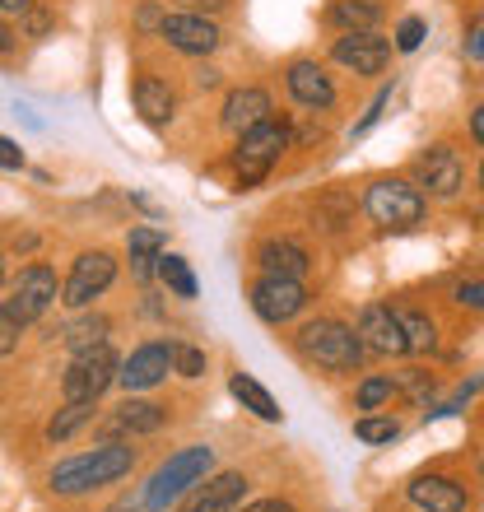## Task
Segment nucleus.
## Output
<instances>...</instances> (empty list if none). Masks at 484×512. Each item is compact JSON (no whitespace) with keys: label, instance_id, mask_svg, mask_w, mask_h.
Returning <instances> with one entry per match:
<instances>
[{"label":"nucleus","instance_id":"f257e3e1","mask_svg":"<svg viewBox=\"0 0 484 512\" xmlns=\"http://www.w3.org/2000/svg\"><path fill=\"white\" fill-rule=\"evenodd\" d=\"M135 452L121 443H103L94 452H80V457H66L52 466V489L56 494H89V489L117 485L121 475H131Z\"/></svg>","mask_w":484,"mask_h":512},{"label":"nucleus","instance_id":"f03ea898","mask_svg":"<svg viewBox=\"0 0 484 512\" xmlns=\"http://www.w3.org/2000/svg\"><path fill=\"white\" fill-rule=\"evenodd\" d=\"M210 471H215V452H210V447H182V452H173V457L154 471V480L145 485V499L140 503H145L149 512H163L168 503L191 494Z\"/></svg>","mask_w":484,"mask_h":512},{"label":"nucleus","instance_id":"7ed1b4c3","mask_svg":"<svg viewBox=\"0 0 484 512\" xmlns=\"http://www.w3.org/2000/svg\"><path fill=\"white\" fill-rule=\"evenodd\" d=\"M298 350L308 354L317 368H326V373H354L363 359V340L345 322L317 317V322H308L298 331Z\"/></svg>","mask_w":484,"mask_h":512},{"label":"nucleus","instance_id":"20e7f679","mask_svg":"<svg viewBox=\"0 0 484 512\" xmlns=\"http://www.w3.org/2000/svg\"><path fill=\"white\" fill-rule=\"evenodd\" d=\"M363 210L377 229H410L424 219V191L415 182H401V177H382L368 187L363 196Z\"/></svg>","mask_w":484,"mask_h":512},{"label":"nucleus","instance_id":"39448f33","mask_svg":"<svg viewBox=\"0 0 484 512\" xmlns=\"http://www.w3.org/2000/svg\"><path fill=\"white\" fill-rule=\"evenodd\" d=\"M117 368L121 364H117V354H112L108 340L75 350V359H70V368H66V378H61L66 401H98V396L117 382Z\"/></svg>","mask_w":484,"mask_h":512},{"label":"nucleus","instance_id":"423d86ee","mask_svg":"<svg viewBox=\"0 0 484 512\" xmlns=\"http://www.w3.org/2000/svg\"><path fill=\"white\" fill-rule=\"evenodd\" d=\"M284 149H289V131H284L275 117H266L261 126L238 135V149H233V168H238V182L242 187H252L261 177L270 173V163L280 159Z\"/></svg>","mask_w":484,"mask_h":512},{"label":"nucleus","instance_id":"0eeeda50","mask_svg":"<svg viewBox=\"0 0 484 512\" xmlns=\"http://www.w3.org/2000/svg\"><path fill=\"white\" fill-rule=\"evenodd\" d=\"M303 308H308V289H303V280H289V275H261V280L252 284V312L261 317V322L280 326V322H289V317H298Z\"/></svg>","mask_w":484,"mask_h":512},{"label":"nucleus","instance_id":"6e6552de","mask_svg":"<svg viewBox=\"0 0 484 512\" xmlns=\"http://www.w3.org/2000/svg\"><path fill=\"white\" fill-rule=\"evenodd\" d=\"M52 303H56V270L42 266V261H33V266L19 270V280H14L10 303H5V308H10L14 317L28 326V322H38Z\"/></svg>","mask_w":484,"mask_h":512},{"label":"nucleus","instance_id":"1a4fd4ad","mask_svg":"<svg viewBox=\"0 0 484 512\" xmlns=\"http://www.w3.org/2000/svg\"><path fill=\"white\" fill-rule=\"evenodd\" d=\"M117 280V261L108 252H84L75 256V266H70V280H66V298L70 308H89L94 298H103Z\"/></svg>","mask_w":484,"mask_h":512},{"label":"nucleus","instance_id":"9d476101","mask_svg":"<svg viewBox=\"0 0 484 512\" xmlns=\"http://www.w3.org/2000/svg\"><path fill=\"white\" fill-rule=\"evenodd\" d=\"M173 354H177V345L149 340V345H140V350H135L131 359L117 368V382H121L126 391H149V387H159V382L173 373Z\"/></svg>","mask_w":484,"mask_h":512},{"label":"nucleus","instance_id":"9b49d317","mask_svg":"<svg viewBox=\"0 0 484 512\" xmlns=\"http://www.w3.org/2000/svg\"><path fill=\"white\" fill-rule=\"evenodd\" d=\"M331 56H336V66L354 70V75H382L391 61V47H387V38H377V28H368V33H345V38H336Z\"/></svg>","mask_w":484,"mask_h":512},{"label":"nucleus","instance_id":"f8f14e48","mask_svg":"<svg viewBox=\"0 0 484 512\" xmlns=\"http://www.w3.org/2000/svg\"><path fill=\"white\" fill-rule=\"evenodd\" d=\"M359 340L363 350L373 354H410V345H405V331H401V312H391L387 303H368V308L359 312Z\"/></svg>","mask_w":484,"mask_h":512},{"label":"nucleus","instance_id":"ddd939ff","mask_svg":"<svg viewBox=\"0 0 484 512\" xmlns=\"http://www.w3.org/2000/svg\"><path fill=\"white\" fill-rule=\"evenodd\" d=\"M159 38L187 56H210L219 47V28L210 19H201V14H163Z\"/></svg>","mask_w":484,"mask_h":512},{"label":"nucleus","instance_id":"4468645a","mask_svg":"<svg viewBox=\"0 0 484 512\" xmlns=\"http://www.w3.org/2000/svg\"><path fill=\"white\" fill-rule=\"evenodd\" d=\"M242 499H247V475H205L201 485L191 489V499L182 503V512H238Z\"/></svg>","mask_w":484,"mask_h":512},{"label":"nucleus","instance_id":"2eb2a0df","mask_svg":"<svg viewBox=\"0 0 484 512\" xmlns=\"http://www.w3.org/2000/svg\"><path fill=\"white\" fill-rule=\"evenodd\" d=\"M415 173H419V182L429 187V196H438V201H452V196L461 191V177H466V168H461L457 149L433 145V149H424V154H419Z\"/></svg>","mask_w":484,"mask_h":512},{"label":"nucleus","instance_id":"dca6fc26","mask_svg":"<svg viewBox=\"0 0 484 512\" xmlns=\"http://www.w3.org/2000/svg\"><path fill=\"white\" fill-rule=\"evenodd\" d=\"M284 84H289L294 103H303V108H312V112H326L336 103V84H331V75H326L317 61H294L289 75H284Z\"/></svg>","mask_w":484,"mask_h":512},{"label":"nucleus","instance_id":"f3484780","mask_svg":"<svg viewBox=\"0 0 484 512\" xmlns=\"http://www.w3.org/2000/svg\"><path fill=\"white\" fill-rule=\"evenodd\" d=\"M410 503L419 512H466V489L447 475H415L410 480Z\"/></svg>","mask_w":484,"mask_h":512},{"label":"nucleus","instance_id":"a211bd4d","mask_svg":"<svg viewBox=\"0 0 484 512\" xmlns=\"http://www.w3.org/2000/svg\"><path fill=\"white\" fill-rule=\"evenodd\" d=\"M270 117V94L266 89H233L229 103H224V126H229L233 135L252 131V126H261Z\"/></svg>","mask_w":484,"mask_h":512},{"label":"nucleus","instance_id":"6ab92c4d","mask_svg":"<svg viewBox=\"0 0 484 512\" xmlns=\"http://www.w3.org/2000/svg\"><path fill=\"white\" fill-rule=\"evenodd\" d=\"M131 98H135V112H140L149 126H168V122H173L177 98H173V89H168L163 80L140 75V80H135V89H131Z\"/></svg>","mask_w":484,"mask_h":512},{"label":"nucleus","instance_id":"aec40b11","mask_svg":"<svg viewBox=\"0 0 484 512\" xmlns=\"http://www.w3.org/2000/svg\"><path fill=\"white\" fill-rule=\"evenodd\" d=\"M163 424H168V410L163 405H154V401H121L117 410H112V419H108V429H117V433H159Z\"/></svg>","mask_w":484,"mask_h":512},{"label":"nucleus","instance_id":"412c9836","mask_svg":"<svg viewBox=\"0 0 484 512\" xmlns=\"http://www.w3.org/2000/svg\"><path fill=\"white\" fill-rule=\"evenodd\" d=\"M256 261H261L266 275H289V280H303V270H308V252H303L298 243H289V238H270V243H261Z\"/></svg>","mask_w":484,"mask_h":512},{"label":"nucleus","instance_id":"4be33fe9","mask_svg":"<svg viewBox=\"0 0 484 512\" xmlns=\"http://www.w3.org/2000/svg\"><path fill=\"white\" fill-rule=\"evenodd\" d=\"M229 391H233V401H242V410H252L256 419H266V424H280V419H284L280 401H275V396H270V391L252 378V373H233Z\"/></svg>","mask_w":484,"mask_h":512},{"label":"nucleus","instance_id":"5701e85b","mask_svg":"<svg viewBox=\"0 0 484 512\" xmlns=\"http://www.w3.org/2000/svg\"><path fill=\"white\" fill-rule=\"evenodd\" d=\"M126 252H131V266L140 280H149L159 270V256H163V233L159 229H131L126 238Z\"/></svg>","mask_w":484,"mask_h":512},{"label":"nucleus","instance_id":"b1692460","mask_svg":"<svg viewBox=\"0 0 484 512\" xmlns=\"http://www.w3.org/2000/svg\"><path fill=\"white\" fill-rule=\"evenodd\" d=\"M377 19H382L377 0H340L331 10V24H340L345 33H368V28H377Z\"/></svg>","mask_w":484,"mask_h":512},{"label":"nucleus","instance_id":"393cba45","mask_svg":"<svg viewBox=\"0 0 484 512\" xmlns=\"http://www.w3.org/2000/svg\"><path fill=\"white\" fill-rule=\"evenodd\" d=\"M94 405L98 401H66L61 410H56L52 424H47V438H52V443H66L80 424H89V419H94Z\"/></svg>","mask_w":484,"mask_h":512},{"label":"nucleus","instance_id":"a878e982","mask_svg":"<svg viewBox=\"0 0 484 512\" xmlns=\"http://www.w3.org/2000/svg\"><path fill=\"white\" fill-rule=\"evenodd\" d=\"M159 275H163V284H168L177 298H196V289H201V284H196V275H191V266H187V256H168V252H163L159 256Z\"/></svg>","mask_w":484,"mask_h":512},{"label":"nucleus","instance_id":"bb28decb","mask_svg":"<svg viewBox=\"0 0 484 512\" xmlns=\"http://www.w3.org/2000/svg\"><path fill=\"white\" fill-rule=\"evenodd\" d=\"M354 438H359V443H396V438H401V424H396V419L391 415H363L359 424H354Z\"/></svg>","mask_w":484,"mask_h":512},{"label":"nucleus","instance_id":"cd10ccee","mask_svg":"<svg viewBox=\"0 0 484 512\" xmlns=\"http://www.w3.org/2000/svg\"><path fill=\"white\" fill-rule=\"evenodd\" d=\"M401 331H405V345H410L415 354H424V350H433V345H438L433 322L424 317V312H401Z\"/></svg>","mask_w":484,"mask_h":512},{"label":"nucleus","instance_id":"c85d7f7f","mask_svg":"<svg viewBox=\"0 0 484 512\" xmlns=\"http://www.w3.org/2000/svg\"><path fill=\"white\" fill-rule=\"evenodd\" d=\"M424 33H429V24H424L419 14L401 19V24H396V52H415L419 42H424Z\"/></svg>","mask_w":484,"mask_h":512},{"label":"nucleus","instance_id":"c756f323","mask_svg":"<svg viewBox=\"0 0 484 512\" xmlns=\"http://www.w3.org/2000/svg\"><path fill=\"white\" fill-rule=\"evenodd\" d=\"M173 373H182V378H205V354L196 350V345H177Z\"/></svg>","mask_w":484,"mask_h":512},{"label":"nucleus","instance_id":"7c9ffc66","mask_svg":"<svg viewBox=\"0 0 484 512\" xmlns=\"http://www.w3.org/2000/svg\"><path fill=\"white\" fill-rule=\"evenodd\" d=\"M391 378H368L359 387V410H377V405H387L391 401Z\"/></svg>","mask_w":484,"mask_h":512},{"label":"nucleus","instance_id":"2f4dec72","mask_svg":"<svg viewBox=\"0 0 484 512\" xmlns=\"http://www.w3.org/2000/svg\"><path fill=\"white\" fill-rule=\"evenodd\" d=\"M19 336H24V322H19L10 308H0V354L19 350Z\"/></svg>","mask_w":484,"mask_h":512},{"label":"nucleus","instance_id":"473e14b6","mask_svg":"<svg viewBox=\"0 0 484 512\" xmlns=\"http://www.w3.org/2000/svg\"><path fill=\"white\" fill-rule=\"evenodd\" d=\"M103 331H108V322H103V317H98V322L70 326V345H75V350H84V345H98V340H103Z\"/></svg>","mask_w":484,"mask_h":512},{"label":"nucleus","instance_id":"72a5a7b5","mask_svg":"<svg viewBox=\"0 0 484 512\" xmlns=\"http://www.w3.org/2000/svg\"><path fill=\"white\" fill-rule=\"evenodd\" d=\"M387 103H391V89H382V94H377L373 103H368V112H363V122L354 126L350 135H368V131H373V126H377V117H382V112H387Z\"/></svg>","mask_w":484,"mask_h":512},{"label":"nucleus","instance_id":"f704fd0d","mask_svg":"<svg viewBox=\"0 0 484 512\" xmlns=\"http://www.w3.org/2000/svg\"><path fill=\"white\" fill-rule=\"evenodd\" d=\"M457 303L461 308H484V280H461L457 284Z\"/></svg>","mask_w":484,"mask_h":512},{"label":"nucleus","instance_id":"c9c22d12","mask_svg":"<svg viewBox=\"0 0 484 512\" xmlns=\"http://www.w3.org/2000/svg\"><path fill=\"white\" fill-rule=\"evenodd\" d=\"M0 168H5V173H19V168H24V149L14 145V140H5V135H0Z\"/></svg>","mask_w":484,"mask_h":512},{"label":"nucleus","instance_id":"e433bc0d","mask_svg":"<svg viewBox=\"0 0 484 512\" xmlns=\"http://www.w3.org/2000/svg\"><path fill=\"white\" fill-rule=\"evenodd\" d=\"M242 512H294V503H284V499H261V503H252V508H242Z\"/></svg>","mask_w":484,"mask_h":512},{"label":"nucleus","instance_id":"4c0bfd02","mask_svg":"<svg viewBox=\"0 0 484 512\" xmlns=\"http://www.w3.org/2000/svg\"><path fill=\"white\" fill-rule=\"evenodd\" d=\"M33 10V0H0V14H24Z\"/></svg>","mask_w":484,"mask_h":512},{"label":"nucleus","instance_id":"58836bf2","mask_svg":"<svg viewBox=\"0 0 484 512\" xmlns=\"http://www.w3.org/2000/svg\"><path fill=\"white\" fill-rule=\"evenodd\" d=\"M471 131H475V140H480V145H484V103H480V108H475V117H471Z\"/></svg>","mask_w":484,"mask_h":512},{"label":"nucleus","instance_id":"ea45409f","mask_svg":"<svg viewBox=\"0 0 484 512\" xmlns=\"http://www.w3.org/2000/svg\"><path fill=\"white\" fill-rule=\"evenodd\" d=\"M14 47V33H10V24H0V52H10Z\"/></svg>","mask_w":484,"mask_h":512},{"label":"nucleus","instance_id":"a19ab883","mask_svg":"<svg viewBox=\"0 0 484 512\" xmlns=\"http://www.w3.org/2000/svg\"><path fill=\"white\" fill-rule=\"evenodd\" d=\"M0 280H5V256H0Z\"/></svg>","mask_w":484,"mask_h":512},{"label":"nucleus","instance_id":"79ce46f5","mask_svg":"<svg viewBox=\"0 0 484 512\" xmlns=\"http://www.w3.org/2000/svg\"><path fill=\"white\" fill-rule=\"evenodd\" d=\"M480 471H484V447H480Z\"/></svg>","mask_w":484,"mask_h":512},{"label":"nucleus","instance_id":"37998d69","mask_svg":"<svg viewBox=\"0 0 484 512\" xmlns=\"http://www.w3.org/2000/svg\"><path fill=\"white\" fill-rule=\"evenodd\" d=\"M480 187H484V168H480Z\"/></svg>","mask_w":484,"mask_h":512},{"label":"nucleus","instance_id":"c03bdc74","mask_svg":"<svg viewBox=\"0 0 484 512\" xmlns=\"http://www.w3.org/2000/svg\"><path fill=\"white\" fill-rule=\"evenodd\" d=\"M480 387H484V378H480Z\"/></svg>","mask_w":484,"mask_h":512}]
</instances>
